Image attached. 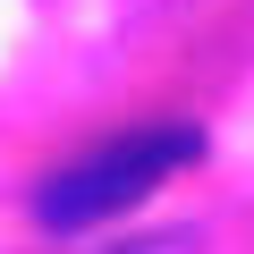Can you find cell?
Returning <instances> with one entry per match:
<instances>
[{
	"label": "cell",
	"instance_id": "obj_1",
	"mask_svg": "<svg viewBox=\"0 0 254 254\" xmlns=\"http://www.w3.org/2000/svg\"><path fill=\"white\" fill-rule=\"evenodd\" d=\"M187 161H203V127L187 119H161V127H136V136H110L93 153H76L68 170H51L34 187V220L51 237H85L119 212H136L153 187H170Z\"/></svg>",
	"mask_w": 254,
	"mask_h": 254
}]
</instances>
